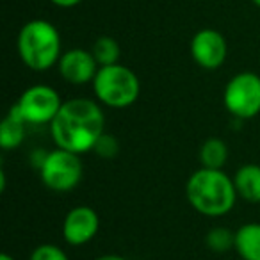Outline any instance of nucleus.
Returning <instances> with one entry per match:
<instances>
[{"mask_svg":"<svg viewBox=\"0 0 260 260\" xmlns=\"http://www.w3.org/2000/svg\"><path fill=\"white\" fill-rule=\"evenodd\" d=\"M50 134L57 148L73 153L93 152L96 141L105 134V116L91 98H72L62 102L50 123Z\"/></svg>","mask_w":260,"mask_h":260,"instance_id":"obj_1","label":"nucleus"},{"mask_svg":"<svg viewBox=\"0 0 260 260\" xmlns=\"http://www.w3.org/2000/svg\"><path fill=\"white\" fill-rule=\"evenodd\" d=\"M185 198L191 207L207 217H219L228 214L239 198L234 178L223 170L200 168L185 184Z\"/></svg>","mask_w":260,"mask_h":260,"instance_id":"obj_2","label":"nucleus"},{"mask_svg":"<svg viewBox=\"0 0 260 260\" xmlns=\"http://www.w3.org/2000/svg\"><path fill=\"white\" fill-rule=\"evenodd\" d=\"M18 55L27 68L45 72L61 59V34L47 20H30L18 32Z\"/></svg>","mask_w":260,"mask_h":260,"instance_id":"obj_3","label":"nucleus"},{"mask_svg":"<svg viewBox=\"0 0 260 260\" xmlns=\"http://www.w3.org/2000/svg\"><path fill=\"white\" fill-rule=\"evenodd\" d=\"M93 91L102 105L126 109L141 94V82L134 70L123 64L102 66L93 80Z\"/></svg>","mask_w":260,"mask_h":260,"instance_id":"obj_4","label":"nucleus"},{"mask_svg":"<svg viewBox=\"0 0 260 260\" xmlns=\"http://www.w3.org/2000/svg\"><path fill=\"white\" fill-rule=\"evenodd\" d=\"M40 175L43 184L50 191L70 192L82 180L84 164L79 153L55 148L54 152L45 153V159L40 166Z\"/></svg>","mask_w":260,"mask_h":260,"instance_id":"obj_5","label":"nucleus"},{"mask_svg":"<svg viewBox=\"0 0 260 260\" xmlns=\"http://www.w3.org/2000/svg\"><path fill=\"white\" fill-rule=\"evenodd\" d=\"M223 104L232 116L251 119L260 114V77L253 72H241L226 82Z\"/></svg>","mask_w":260,"mask_h":260,"instance_id":"obj_6","label":"nucleus"},{"mask_svg":"<svg viewBox=\"0 0 260 260\" xmlns=\"http://www.w3.org/2000/svg\"><path fill=\"white\" fill-rule=\"evenodd\" d=\"M15 105L27 125H45V123L50 125L61 109L62 100L52 86L34 84L23 91Z\"/></svg>","mask_w":260,"mask_h":260,"instance_id":"obj_7","label":"nucleus"},{"mask_svg":"<svg viewBox=\"0 0 260 260\" xmlns=\"http://www.w3.org/2000/svg\"><path fill=\"white\" fill-rule=\"evenodd\" d=\"M191 57L200 68L217 70L228 57L226 38L216 29H202L191 40Z\"/></svg>","mask_w":260,"mask_h":260,"instance_id":"obj_8","label":"nucleus"},{"mask_svg":"<svg viewBox=\"0 0 260 260\" xmlns=\"http://www.w3.org/2000/svg\"><path fill=\"white\" fill-rule=\"evenodd\" d=\"M100 230V216L87 205L73 207L62 221V237L72 246H84L96 237Z\"/></svg>","mask_w":260,"mask_h":260,"instance_id":"obj_9","label":"nucleus"},{"mask_svg":"<svg viewBox=\"0 0 260 260\" xmlns=\"http://www.w3.org/2000/svg\"><path fill=\"white\" fill-rule=\"evenodd\" d=\"M57 68L61 77L68 84H75V86H82V84L93 82L96 77L98 66L94 55L91 50H84V48H72V50L64 52L57 62Z\"/></svg>","mask_w":260,"mask_h":260,"instance_id":"obj_10","label":"nucleus"},{"mask_svg":"<svg viewBox=\"0 0 260 260\" xmlns=\"http://www.w3.org/2000/svg\"><path fill=\"white\" fill-rule=\"evenodd\" d=\"M25 126L27 121L20 114L16 105H13L0 123V146H2V150L18 148L25 139Z\"/></svg>","mask_w":260,"mask_h":260,"instance_id":"obj_11","label":"nucleus"},{"mask_svg":"<svg viewBox=\"0 0 260 260\" xmlns=\"http://www.w3.org/2000/svg\"><path fill=\"white\" fill-rule=\"evenodd\" d=\"M234 184L239 198L248 203H260V166L244 164L235 171Z\"/></svg>","mask_w":260,"mask_h":260,"instance_id":"obj_12","label":"nucleus"},{"mask_svg":"<svg viewBox=\"0 0 260 260\" xmlns=\"http://www.w3.org/2000/svg\"><path fill=\"white\" fill-rule=\"evenodd\" d=\"M235 251L242 260H260V223H246L235 230Z\"/></svg>","mask_w":260,"mask_h":260,"instance_id":"obj_13","label":"nucleus"},{"mask_svg":"<svg viewBox=\"0 0 260 260\" xmlns=\"http://www.w3.org/2000/svg\"><path fill=\"white\" fill-rule=\"evenodd\" d=\"M228 146L221 138H209L200 146V162L207 170H223L228 160Z\"/></svg>","mask_w":260,"mask_h":260,"instance_id":"obj_14","label":"nucleus"},{"mask_svg":"<svg viewBox=\"0 0 260 260\" xmlns=\"http://www.w3.org/2000/svg\"><path fill=\"white\" fill-rule=\"evenodd\" d=\"M91 54L94 55L98 66H111L118 64L119 57H121V48L119 43L111 36H100L94 40L93 48H91Z\"/></svg>","mask_w":260,"mask_h":260,"instance_id":"obj_15","label":"nucleus"},{"mask_svg":"<svg viewBox=\"0 0 260 260\" xmlns=\"http://www.w3.org/2000/svg\"><path fill=\"white\" fill-rule=\"evenodd\" d=\"M205 244L214 253H224L230 251V249H235V232L232 234L228 228L216 226L212 230H209V234L205 237Z\"/></svg>","mask_w":260,"mask_h":260,"instance_id":"obj_16","label":"nucleus"},{"mask_svg":"<svg viewBox=\"0 0 260 260\" xmlns=\"http://www.w3.org/2000/svg\"><path fill=\"white\" fill-rule=\"evenodd\" d=\"M29 260H70V258L59 246L47 242V244H40L38 248H34Z\"/></svg>","mask_w":260,"mask_h":260,"instance_id":"obj_17","label":"nucleus"},{"mask_svg":"<svg viewBox=\"0 0 260 260\" xmlns=\"http://www.w3.org/2000/svg\"><path fill=\"white\" fill-rule=\"evenodd\" d=\"M93 152L96 155H100L102 159H114L119 152V145H118V139L111 134H102V138L96 141L94 145Z\"/></svg>","mask_w":260,"mask_h":260,"instance_id":"obj_18","label":"nucleus"},{"mask_svg":"<svg viewBox=\"0 0 260 260\" xmlns=\"http://www.w3.org/2000/svg\"><path fill=\"white\" fill-rule=\"evenodd\" d=\"M50 2L54 6H57V8L70 9V8H75V6H79L82 0H50Z\"/></svg>","mask_w":260,"mask_h":260,"instance_id":"obj_19","label":"nucleus"},{"mask_svg":"<svg viewBox=\"0 0 260 260\" xmlns=\"http://www.w3.org/2000/svg\"><path fill=\"white\" fill-rule=\"evenodd\" d=\"M94 260H128V258H125V256H121V255H116V253H107V255L96 256Z\"/></svg>","mask_w":260,"mask_h":260,"instance_id":"obj_20","label":"nucleus"},{"mask_svg":"<svg viewBox=\"0 0 260 260\" xmlns=\"http://www.w3.org/2000/svg\"><path fill=\"white\" fill-rule=\"evenodd\" d=\"M0 260H15V256H11L9 253H2V255H0Z\"/></svg>","mask_w":260,"mask_h":260,"instance_id":"obj_21","label":"nucleus"},{"mask_svg":"<svg viewBox=\"0 0 260 260\" xmlns=\"http://www.w3.org/2000/svg\"><path fill=\"white\" fill-rule=\"evenodd\" d=\"M251 2H253V4L256 6V8H260V0H251Z\"/></svg>","mask_w":260,"mask_h":260,"instance_id":"obj_22","label":"nucleus"}]
</instances>
